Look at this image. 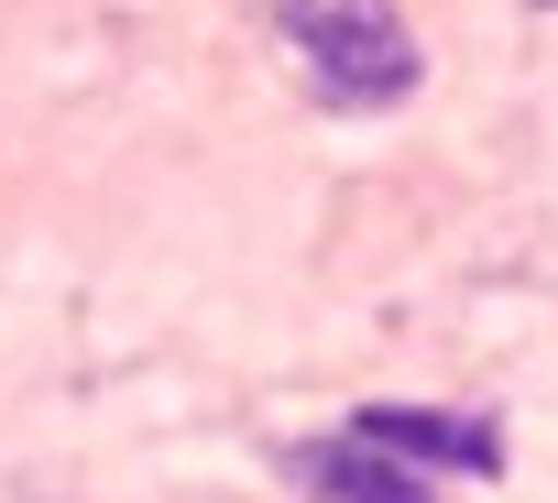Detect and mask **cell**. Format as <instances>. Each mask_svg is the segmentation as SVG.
I'll return each mask as SVG.
<instances>
[{"label":"cell","mask_w":558,"mask_h":503,"mask_svg":"<svg viewBox=\"0 0 558 503\" xmlns=\"http://www.w3.org/2000/svg\"><path fill=\"white\" fill-rule=\"evenodd\" d=\"M274 23H286V56H296L307 99H318V110H340V121L395 110V99L427 77L416 34L384 12V0H286Z\"/></svg>","instance_id":"1"},{"label":"cell","mask_w":558,"mask_h":503,"mask_svg":"<svg viewBox=\"0 0 558 503\" xmlns=\"http://www.w3.org/2000/svg\"><path fill=\"white\" fill-rule=\"evenodd\" d=\"M296 481L329 492V503H438L427 470H405V459L373 449V438H318V449H296Z\"/></svg>","instance_id":"3"},{"label":"cell","mask_w":558,"mask_h":503,"mask_svg":"<svg viewBox=\"0 0 558 503\" xmlns=\"http://www.w3.org/2000/svg\"><path fill=\"white\" fill-rule=\"evenodd\" d=\"M351 438L395 449L405 470H460V481H493L504 470V427L493 416H427V405H362Z\"/></svg>","instance_id":"2"}]
</instances>
